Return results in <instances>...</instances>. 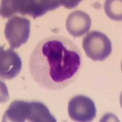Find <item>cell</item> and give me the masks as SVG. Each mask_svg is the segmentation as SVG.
<instances>
[{
    "label": "cell",
    "instance_id": "9c48e42d",
    "mask_svg": "<svg viewBox=\"0 0 122 122\" xmlns=\"http://www.w3.org/2000/svg\"><path fill=\"white\" fill-rule=\"evenodd\" d=\"M115 1H107L104 5V9L106 10V14L108 15L109 18L114 20H122V13L121 11V7L118 6V7L114 9L115 6Z\"/></svg>",
    "mask_w": 122,
    "mask_h": 122
},
{
    "label": "cell",
    "instance_id": "8992f818",
    "mask_svg": "<svg viewBox=\"0 0 122 122\" xmlns=\"http://www.w3.org/2000/svg\"><path fill=\"white\" fill-rule=\"evenodd\" d=\"M22 68L21 57L12 48H0V76L6 79H12L18 76Z\"/></svg>",
    "mask_w": 122,
    "mask_h": 122
},
{
    "label": "cell",
    "instance_id": "ba28073f",
    "mask_svg": "<svg viewBox=\"0 0 122 122\" xmlns=\"http://www.w3.org/2000/svg\"><path fill=\"white\" fill-rule=\"evenodd\" d=\"M92 21L90 16L81 10L71 13L66 20V28L73 37H79L89 32Z\"/></svg>",
    "mask_w": 122,
    "mask_h": 122
},
{
    "label": "cell",
    "instance_id": "3957f363",
    "mask_svg": "<svg viewBox=\"0 0 122 122\" xmlns=\"http://www.w3.org/2000/svg\"><path fill=\"white\" fill-rule=\"evenodd\" d=\"M82 48L87 56L92 61H103L112 53V43L104 34L92 31L83 38Z\"/></svg>",
    "mask_w": 122,
    "mask_h": 122
},
{
    "label": "cell",
    "instance_id": "5b68a950",
    "mask_svg": "<svg viewBox=\"0 0 122 122\" xmlns=\"http://www.w3.org/2000/svg\"><path fill=\"white\" fill-rule=\"evenodd\" d=\"M70 118L75 122H92L96 117L97 109L93 100L84 95H77L68 104Z\"/></svg>",
    "mask_w": 122,
    "mask_h": 122
},
{
    "label": "cell",
    "instance_id": "277c9868",
    "mask_svg": "<svg viewBox=\"0 0 122 122\" xmlns=\"http://www.w3.org/2000/svg\"><path fill=\"white\" fill-rule=\"evenodd\" d=\"M30 32V21L28 18L18 16L9 18L4 29V36L12 49L18 48L27 43Z\"/></svg>",
    "mask_w": 122,
    "mask_h": 122
},
{
    "label": "cell",
    "instance_id": "7a4b0ae2",
    "mask_svg": "<svg viewBox=\"0 0 122 122\" xmlns=\"http://www.w3.org/2000/svg\"><path fill=\"white\" fill-rule=\"evenodd\" d=\"M2 1L1 15L9 18L15 14L28 15L34 18L40 17L46 12L57 9L61 5L67 8H74L80 1Z\"/></svg>",
    "mask_w": 122,
    "mask_h": 122
},
{
    "label": "cell",
    "instance_id": "52a82bcc",
    "mask_svg": "<svg viewBox=\"0 0 122 122\" xmlns=\"http://www.w3.org/2000/svg\"><path fill=\"white\" fill-rule=\"evenodd\" d=\"M34 101L16 100L10 104L4 112L3 122H33Z\"/></svg>",
    "mask_w": 122,
    "mask_h": 122
},
{
    "label": "cell",
    "instance_id": "6da1fadb",
    "mask_svg": "<svg viewBox=\"0 0 122 122\" xmlns=\"http://www.w3.org/2000/svg\"><path fill=\"white\" fill-rule=\"evenodd\" d=\"M82 66L79 48L62 36L44 38L30 54L29 70L30 76L41 87L62 90L75 81Z\"/></svg>",
    "mask_w": 122,
    "mask_h": 122
}]
</instances>
